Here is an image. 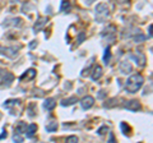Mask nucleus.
Segmentation results:
<instances>
[{
  "mask_svg": "<svg viewBox=\"0 0 153 143\" xmlns=\"http://www.w3.org/2000/svg\"><path fill=\"white\" fill-rule=\"evenodd\" d=\"M7 136H8V133L4 130L1 134H0V139H4V138H7Z\"/></svg>",
  "mask_w": 153,
  "mask_h": 143,
  "instance_id": "28",
  "label": "nucleus"
},
{
  "mask_svg": "<svg viewBox=\"0 0 153 143\" xmlns=\"http://www.w3.org/2000/svg\"><path fill=\"white\" fill-rule=\"evenodd\" d=\"M47 21H49L47 18H42V17H40L38 19H36V23H35V27H33L35 33H37V32H40L41 29H43V27L46 26Z\"/></svg>",
  "mask_w": 153,
  "mask_h": 143,
  "instance_id": "8",
  "label": "nucleus"
},
{
  "mask_svg": "<svg viewBox=\"0 0 153 143\" xmlns=\"http://www.w3.org/2000/svg\"><path fill=\"white\" fill-rule=\"evenodd\" d=\"M0 119H1V112H0Z\"/></svg>",
  "mask_w": 153,
  "mask_h": 143,
  "instance_id": "32",
  "label": "nucleus"
},
{
  "mask_svg": "<svg viewBox=\"0 0 153 143\" xmlns=\"http://www.w3.org/2000/svg\"><path fill=\"white\" fill-rule=\"evenodd\" d=\"M76 101H78V98L75 97V96H72V97H68V98H64V100L61 101V106H70V105H74L76 104Z\"/></svg>",
  "mask_w": 153,
  "mask_h": 143,
  "instance_id": "12",
  "label": "nucleus"
},
{
  "mask_svg": "<svg viewBox=\"0 0 153 143\" xmlns=\"http://www.w3.org/2000/svg\"><path fill=\"white\" fill-rule=\"evenodd\" d=\"M67 142H69V143H75V142H78V137H76V136H70V137H68V138H67Z\"/></svg>",
  "mask_w": 153,
  "mask_h": 143,
  "instance_id": "24",
  "label": "nucleus"
},
{
  "mask_svg": "<svg viewBox=\"0 0 153 143\" xmlns=\"http://www.w3.org/2000/svg\"><path fill=\"white\" fill-rule=\"evenodd\" d=\"M124 107L129 111H138V110H140L142 105L138 100H129L124 102Z\"/></svg>",
  "mask_w": 153,
  "mask_h": 143,
  "instance_id": "3",
  "label": "nucleus"
},
{
  "mask_svg": "<svg viewBox=\"0 0 153 143\" xmlns=\"http://www.w3.org/2000/svg\"><path fill=\"white\" fill-rule=\"evenodd\" d=\"M19 100H8L4 102V107H10L12 105H18Z\"/></svg>",
  "mask_w": 153,
  "mask_h": 143,
  "instance_id": "21",
  "label": "nucleus"
},
{
  "mask_svg": "<svg viewBox=\"0 0 153 143\" xmlns=\"http://www.w3.org/2000/svg\"><path fill=\"white\" fill-rule=\"evenodd\" d=\"M36 132H37V125L36 124L28 125L26 128V136H27V138H32V137L36 134Z\"/></svg>",
  "mask_w": 153,
  "mask_h": 143,
  "instance_id": "11",
  "label": "nucleus"
},
{
  "mask_svg": "<svg viewBox=\"0 0 153 143\" xmlns=\"http://www.w3.org/2000/svg\"><path fill=\"white\" fill-rule=\"evenodd\" d=\"M130 59L135 60V63H136L138 67H144V65H146V56H144V54H142L140 51H136V53H134V54H130Z\"/></svg>",
  "mask_w": 153,
  "mask_h": 143,
  "instance_id": "4",
  "label": "nucleus"
},
{
  "mask_svg": "<svg viewBox=\"0 0 153 143\" xmlns=\"http://www.w3.org/2000/svg\"><path fill=\"white\" fill-rule=\"evenodd\" d=\"M133 38H134V41H135V42H143V41L146 40V36L142 35L140 32H138V35H135Z\"/></svg>",
  "mask_w": 153,
  "mask_h": 143,
  "instance_id": "20",
  "label": "nucleus"
},
{
  "mask_svg": "<svg viewBox=\"0 0 153 143\" xmlns=\"http://www.w3.org/2000/svg\"><path fill=\"white\" fill-rule=\"evenodd\" d=\"M119 69L122 74H128V73H132L133 72V67H132L129 60H122L119 65Z\"/></svg>",
  "mask_w": 153,
  "mask_h": 143,
  "instance_id": "5",
  "label": "nucleus"
},
{
  "mask_svg": "<svg viewBox=\"0 0 153 143\" xmlns=\"http://www.w3.org/2000/svg\"><path fill=\"white\" fill-rule=\"evenodd\" d=\"M148 37L152 38V24H149V27H148Z\"/></svg>",
  "mask_w": 153,
  "mask_h": 143,
  "instance_id": "27",
  "label": "nucleus"
},
{
  "mask_svg": "<svg viewBox=\"0 0 153 143\" xmlns=\"http://www.w3.org/2000/svg\"><path fill=\"white\" fill-rule=\"evenodd\" d=\"M107 132H108V128H107V126H105V125H103V126H101V128L98 129V130H97V133L100 134V136H105V134L107 133Z\"/></svg>",
  "mask_w": 153,
  "mask_h": 143,
  "instance_id": "22",
  "label": "nucleus"
},
{
  "mask_svg": "<svg viewBox=\"0 0 153 143\" xmlns=\"http://www.w3.org/2000/svg\"><path fill=\"white\" fill-rule=\"evenodd\" d=\"M21 23V18H12V19H5L3 22V26L9 27V26H17Z\"/></svg>",
  "mask_w": 153,
  "mask_h": 143,
  "instance_id": "14",
  "label": "nucleus"
},
{
  "mask_svg": "<svg viewBox=\"0 0 153 143\" xmlns=\"http://www.w3.org/2000/svg\"><path fill=\"white\" fill-rule=\"evenodd\" d=\"M110 142L112 143V142H115V139H114V136H112V133H110Z\"/></svg>",
  "mask_w": 153,
  "mask_h": 143,
  "instance_id": "31",
  "label": "nucleus"
},
{
  "mask_svg": "<svg viewBox=\"0 0 153 143\" xmlns=\"http://www.w3.org/2000/svg\"><path fill=\"white\" fill-rule=\"evenodd\" d=\"M96 13V19L98 22H105L110 15V10H108V5L106 3H100L97 4V7L94 8Z\"/></svg>",
  "mask_w": 153,
  "mask_h": 143,
  "instance_id": "2",
  "label": "nucleus"
},
{
  "mask_svg": "<svg viewBox=\"0 0 153 143\" xmlns=\"http://www.w3.org/2000/svg\"><path fill=\"white\" fill-rule=\"evenodd\" d=\"M110 59H111V50H110V47H106L105 49V55H103V63H105L106 65L107 64H110Z\"/></svg>",
  "mask_w": 153,
  "mask_h": 143,
  "instance_id": "16",
  "label": "nucleus"
},
{
  "mask_svg": "<svg viewBox=\"0 0 153 143\" xmlns=\"http://www.w3.org/2000/svg\"><path fill=\"white\" fill-rule=\"evenodd\" d=\"M111 102H106L105 104V107H111V106H114V105H116V100H115V98H112V100H110Z\"/></svg>",
  "mask_w": 153,
  "mask_h": 143,
  "instance_id": "25",
  "label": "nucleus"
},
{
  "mask_svg": "<svg viewBox=\"0 0 153 143\" xmlns=\"http://www.w3.org/2000/svg\"><path fill=\"white\" fill-rule=\"evenodd\" d=\"M15 133H19V134L26 133V123L18 122L17 124H15Z\"/></svg>",
  "mask_w": 153,
  "mask_h": 143,
  "instance_id": "15",
  "label": "nucleus"
},
{
  "mask_svg": "<svg viewBox=\"0 0 153 143\" xmlns=\"http://www.w3.org/2000/svg\"><path fill=\"white\" fill-rule=\"evenodd\" d=\"M120 128H121V132H122V134L124 136H128L129 134V132H130V128H129V125L126 124V123H120Z\"/></svg>",
  "mask_w": 153,
  "mask_h": 143,
  "instance_id": "18",
  "label": "nucleus"
},
{
  "mask_svg": "<svg viewBox=\"0 0 153 143\" xmlns=\"http://www.w3.org/2000/svg\"><path fill=\"white\" fill-rule=\"evenodd\" d=\"M36 45H37V42H36V41H33V42H31V43H29V49H33Z\"/></svg>",
  "mask_w": 153,
  "mask_h": 143,
  "instance_id": "30",
  "label": "nucleus"
},
{
  "mask_svg": "<svg viewBox=\"0 0 153 143\" xmlns=\"http://www.w3.org/2000/svg\"><path fill=\"white\" fill-rule=\"evenodd\" d=\"M144 78L142 74H133L132 77H129L125 83V88L129 93H135L138 92V90L143 86Z\"/></svg>",
  "mask_w": 153,
  "mask_h": 143,
  "instance_id": "1",
  "label": "nucleus"
},
{
  "mask_svg": "<svg viewBox=\"0 0 153 143\" xmlns=\"http://www.w3.org/2000/svg\"><path fill=\"white\" fill-rule=\"evenodd\" d=\"M91 77H92V79H93V81H98V79L102 77V68H101V65H94Z\"/></svg>",
  "mask_w": 153,
  "mask_h": 143,
  "instance_id": "10",
  "label": "nucleus"
},
{
  "mask_svg": "<svg viewBox=\"0 0 153 143\" xmlns=\"http://www.w3.org/2000/svg\"><path fill=\"white\" fill-rule=\"evenodd\" d=\"M93 1H94V0H83V3H84L86 5H91Z\"/></svg>",
  "mask_w": 153,
  "mask_h": 143,
  "instance_id": "29",
  "label": "nucleus"
},
{
  "mask_svg": "<svg viewBox=\"0 0 153 143\" xmlns=\"http://www.w3.org/2000/svg\"><path fill=\"white\" fill-rule=\"evenodd\" d=\"M80 105H82V107H83L84 110L91 109V107L94 105V98L92 97V96H86V97L82 98Z\"/></svg>",
  "mask_w": 153,
  "mask_h": 143,
  "instance_id": "7",
  "label": "nucleus"
},
{
  "mask_svg": "<svg viewBox=\"0 0 153 143\" xmlns=\"http://www.w3.org/2000/svg\"><path fill=\"white\" fill-rule=\"evenodd\" d=\"M84 38H86V35L82 32V33H79V36H78V43H82L84 41Z\"/></svg>",
  "mask_w": 153,
  "mask_h": 143,
  "instance_id": "26",
  "label": "nucleus"
},
{
  "mask_svg": "<svg viewBox=\"0 0 153 143\" xmlns=\"http://www.w3.org/2000/svg\"><path fill=\"white\" fill-rule=\"evenodd\" d=\"M0 49L1 50H4V51H0V54H3V55H7L8 57H13V56H15L18 53V50L15 47H1L0 46Z\"/></svg>",
  "mask_w": 153,
  "mask_h": 143,
  "instance_id": "9",
  "label": "nucleus"
},
{
  "mask_svg": "<svg viewBox=\"0 0 153 143\" xmlns=\"http://www.w3.org/2000/svg\"><path fill=\"white\" fill-rule=\"evenodd\" d=\"M55 106H56V101L54 100V98H47V100H45V102H43V107H45L46 110H49V111H51Z\"/></svg>",
  "mask_w": 153,
  "mask_h": 143,
  "instance_id": "13",
  "label": "nucleus"
},
{
  "mask_svg": "<svg viewBox=\"0 0 153 143\" xmlns=\"http://www.w3.org/2000/svg\"><path fill=\"white\" fill-rule=\"evenodd\" d=\"M13 139H14V142H23V137L21 136L19 133H14V137H13Z\"/></svg>",
  "mask_w": 153,
  "mask_h": 143,
  "instance_id": "23",
  "label": "nucleus"
},
{
  "mask_svg": "<svg viewBox=\"0 0 153 143\" xmlns=\"http://www.w3.org/2000/svg\"><path fill=\"white\" fill-rule=\"evenodd\" d=\"M36 77V70L35 69H28L26 70L23 74L21 76V81L22 82H29V81H33V78Z\"/></svg>",
  "mask_w": 153,
  "mask_h": 143,
  "instance_id": "6",
  "label": "nucleus"
},
{
  "mask_svg": "<svg viewBox=\"0 0 153 143\" xmlns=\"http://www.w3.org/2000/svg\"><path fill=\"white\" fill-rule=\"evenodd\" d=\"M57 129V123L55 120H53V122H50L47 125H46V130L50 132V133H53V132H56Z\"/></svg>",
  "mask_w": 153,
  "mask_h": 143,
  "instance_id": "17",
  "label": "nucleus"
},
{
  "mask_svg": "<svg viewBox=\"0 0 153 143\" xmlns=\"http://www.w3.org/2000/svg\"><path fill=\"white\" fill-rule=\"evenodd\" d=\"M60 9H61V12H68V10L70 9V3H69V0H63Z\"/></svg>",
  "mask_w": 153,
  "mask_h": 143,
  "instance_id": "19",
  "label": "nucleus"
}]
</instances>
